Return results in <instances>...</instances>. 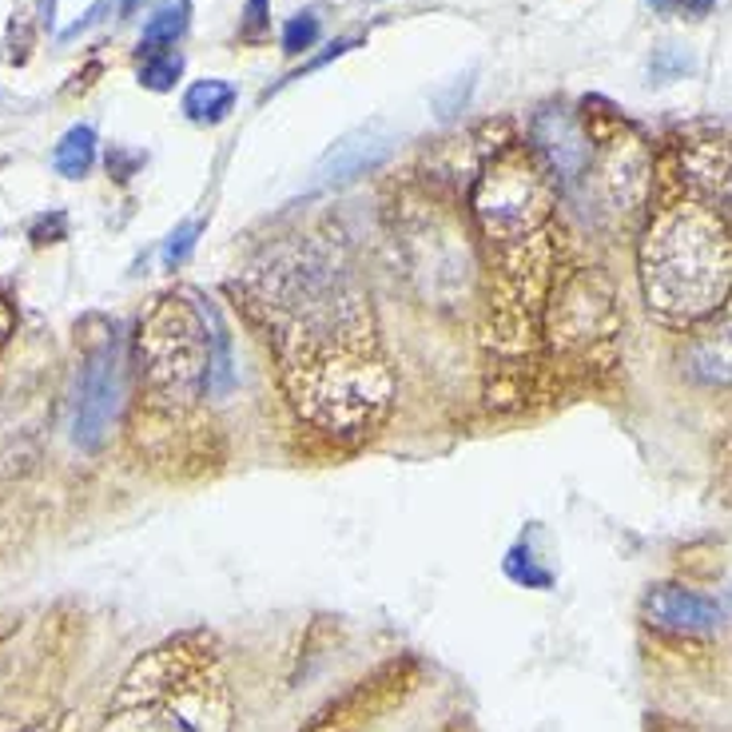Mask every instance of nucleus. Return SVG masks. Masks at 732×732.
I'll use <instances>...</instances> for the list:
<instances>
[{
    "label": "nucleus",
    "mask_w": 732,
    "mask_h": 732,
    "mask_svg": "<svg viewBox=\"0 0 732 732\" xmlns=\"http://www.w3.org/2000/svg\"><path fill=\"white\" fill-rule=\"evenodd\" d=\"M252 306L267 318L283 362L374 350L371 295L339 240L291 235L252 263Z\"/></svg>",
    "instance_id": "nucleus-1"
},
{
    "label": "nucleus",
    "mask_w": 732,
    "mask_h": 732,
    "mask_svg": "<svg viewBox=\"0 0 732 732\" xmlns=\"http://www.w3.org/2000/svg\"><path fill=\"white\" fill-rule=\"evenodd\" d=\"M641 287L657 315L673 323L712 315L732 291V240L717 211L677 204L657 216L641 243Z\"/></svg>",
    "instance_id": "nucleus-2"
},
{
    "label": "nucleus",
    "mask_w": 732,
    "mask_h": 732,
    "mask_svg": "<svg viewBox=\"0 0 732 732\" xmlns=\"http://www.w3.org/2000/svg\"><path fill=\"white\" fill-rule=\"evenodd\" d=\"M283 383L299 415L335 438L371 434L386 418L394 394L391 374L374 350H335L283 362Z\"/></svg>",
    "instance_id": "nucleus-3"
},
{
    "label": "nucleus",
    "mask_w": 732,
    "mask_h": 732,
    "mask_svg": "<svg viewBox=\"0 0 732 732\" xmlns=\"http://www.w3.org/2000/svg\"><path fill=\"white\" fill-rule=\"evenodd\" d=\"M208 318L179 295L155 299L136 335L143 391L160 410H187L208 391Z\"/></svg>",
    "instance_id": "nucleus-4"
},
{
    "label": "nucleus",
    "mask_w": 732,
    "mask_h": 732,
    "mask_svg": "<svg viewBox=\"0 0 732 732\" xmlns=\"http://www.w3.org/2000/svg\"><path fill=\"white\" fill-rule=\"evenodd\" d=\"M554 208V175L518 143H502L470 184V211L490 243H518L542 231Z\"/></svg>",
    "instance_id": "nucleus-5"
},
{
    "label": "nucleus",
    "mask_w": 732,
    "mask_h": 732,
    "mask_svg": "<svg viewBox=\"0 0 732 732\" xmlns=\"http://www.w3.org/2000/svg\"><path fill=\"white\" fill-rule=\"evenodd\" d=\"M406 255V267L418 279L422 295L434 299L438 306L458 303L470 287V247L462 240L458 231L450 228L446 219L434 216V211H422L415 223L403 228V240H398Z\"/></svg>",
    "instance_id": "nucleus-6"
},
{
    "label": "nucleus",
    "mask_w": 732,
    "mask_h": 732,
    "mask_svg": "<svg viewBox=\"0 0 732 732\" xmlns=\"http://www.w3.org/2000/svg\"><path fill=\"white\" fill-rule=\"evenodd\" d=\"M621 327L613 291L597 271L569 275L549 303V339L558 350H590L609 342Z\"/></svg>",
    "instance_id": "nucleus-7"
},
{
    "label": "nucleus",
    "mask_w": 732,
    "mask_h": 732,
    "mask_svg": "<svg viewBox=\"0 0 732 732\" xmlns=\"http://www.w3.org/2000/svg\"><path fill=\"white\" fill-rule=\"evenodd\" d=\"M120 350L116 342H100L80 367V391H77V418H72V442L80 450H100L108 442L112 422L120 415Z\"/></svg>",
    "instance_id": "nucleus-8"
},
{
    "label": "nucleus",
    "mask_w": 732,
    "mask_h": 732,
    "mask_svg": "<svg viewBox=\"0 0 732 732\" xmlns=\"http://www.w3.org/2000/svg\"><path fill=\"white\" fill-rule=\"evenodd\" d=\"M590 140L597 143L593 148V164H590V175L597 179V187H602L605 196V208L617 211V216H634V211L646 208L649 199V179H653V164H649V152L646 143L637 140V136H629V131H621V136H593ZM585 175V179H590Z\"/></svg>",
    "instance_id": "nucleus-9"
},
{
    "label": "nucleus",
    "mask_w": 732,
    "mask_h": 732,
    "mask_svg": "<svg viewBox=\"0 0 732 732\" xmlns=\"http://www.w3.org/2000/svg\"><path fill=\"white\" fill-rule=\"evenodd\" d=\"M530 136H534V152L537 160L546 164V172L558 179L561 187H573L578 179L590 175L593 164V140L585 124L573 116L561 104H549L534 116L530 124Z\"/></svg>",
    "instance_id": "nucleus-10"
},
{
    "label": "nucleus",
    "mask_w": 732,
    "mask_h": 732,
    "mask_svg": "<svg viewBox=\"0 0 732 732\" xmlns=\"http://www.w3.org/2000/svg\"><path fill=\"white\" fill-rule=\"evenodd\" d=\"M391 152H394V131L386 128L383 120L362 124V128L339 136V140L323 152V160H318L315 172H311V191H330V187L350 184V179L383 167L386 160H391Z\"/></svg>",
    "instance_id": "nucleus-11"
},
{
    "label": "nucleus",
    "mask_w": 732,
    "mask_h": 732,
    "mask_svg": "<svg viewBox=\"0 0 732 732\" xmlns=\"http://www.w3.org/2000/svg\"><path fill=\"white\" fill-rule=\"evenodd\" d=\"M685 184L712 208H732V131L697 136L681 148Z\"/></svg>",
    "instance_id": "nucleus-12"
},
{
    "label": "nucleus",
    "mask_w": 732,
    "mask_h": 732,
    "mask_svg": "<svg viewBox=\"0 0 732 732\" xmlns=\"http://www.w3.org/2000/svg\"><path fill=\"white\" fill-rule=\"evenodd\" d=\"M646 617L657 629H673V634H709L721 625V605L681 585H657L646 597Z\"/></svg>",
    "instance_id": "nucleus-13"
},
{
    "label": "nucleus",
    "mask_w": 732,
    "mask_h": 732,
    "mask_svg": "<svg viewBox=\"0 0 732 732\" xmlns=\"http://www.w3.org/2000/svg\"><path fill=\"white\" fill-rule=\"evenodd\" d=\"M685 367L705 386L732 383V323H721L717 330L700 335L689 347V355H685Z\"/></svg>",
    "instance_id": "nucleus-14"
},
{
    "label": "nucleus",
    "mask_w": 732,
    "mask_h": 732,
    "mask_svg": "<svg viewBox=\"0 0 732 732\" xmlns=\"http://www.w3.org/2000/svg\"><path fill=\"white\" fill-rule=\"evenodd\" d=\"M204 318H208V391L211 394H231L235 391V359H231V335H228V323L219 315L216 303H204L199 306Z\"/></svg>",
    "instance_id": "nucleus-15"
},
{
    "label": "nucleus",
    "mask_w": 732,
    "mask_h": 732,
    "mask_svg": "<svg viewBox=\"0 0 732 732\" xmlns=\"http://www.w3.org/2000/svg\"><path fill=\"white\" fill-rule=\"evenodd\" d=\"M235 100H240V92H235V84H228V80H196V84L184 92V112L187 120L196 124H223L231 116V108H235Z\"/></svg>",
    "instance_id": "nucleus-16"
},
{
    "label": "nucleus",
    "mask_w": 732,
    "mask_h": 732,
    "mask_svg": "<svg viewBox=\"0 0 732 732\" xmlns=\"http://www.w3.org/2000/svg\"><path fill=\"white\" fill-rule=\"evenodd\" d=\"M96 128L92 124H77V128H68L60 136V143L53 148V167L65 179H84L96 164Z\"/></svg>",
    "instance_id": "nucleus-17"
},
{
    "label": "nucleus",
    "mask_w": 732,
    "mask_h": 732,
    "mask_svg": "<svg viewBox=\"0 0 732 732\" xmlns=\"http://www.w3.org/2000/svg\"><path fill=\"white\" fill-rule=\"evenodd\" d=\"M187 16H191V0H172V4H164L152 21L143 24L140 53H164L167 44H175L187 33Z\"/></svg>",
    "instance_id": "nucleus-18"
},
{
    "label": "nucleus",
    "mask_w": 732,
    "mask_h": 732,
    "mask_svg": "<svg viewBox=\"0 0 732 732\" xmlns=\"http://www.w3.org/2000/svg\"><path fill=\"white\" fill-rule=\"evenodd\" d=\"M184 77V56L179 53H143L140 65V84L152 88V92H172L175 80Z\"/></svg>",
    "instance_id": "nucleus-19"
},
{
    "label": "nucleus",
    "mask_w": 732,
    "mask_h": 732,
    "mask_svg": "<svg viewBox=\"0 0 732 732\" xmlns=\"http://www.w3.org/2000/svg\"><path fill=\"white\" fill-rule=\"evenodd\" d=\"M318 33H323V24H318L315 12H295V16L283 24V53L299 56L306 53V48H315Z\"/></svg>",
    "instance_id": "nucleus-20"
},
{
    "label": "nucleus",
    "mask_w": 732,
    "mask_h": 732,
    "mask_svg": "<svg viewBox=\"0 0 732 732\" xmlns=\"http://www.w3.org/2000/svg\"><path fill=\"white\" fill-rule=\"evenodd\" d=\"M271 28V16H267V0H247V9H243V24H240V36L247 44L263 40Z\"/></svg>",
    "instance_id": "nucleus-21"
},
{
    "label": "nucleus",
    "mask_w": 732,
    "mask_h": 732,
    "mask_svg": "<svg viewBox=\"0 0 732 732\" xmlns=\"http://www.w3.org/2000/svg\"><path fill=\"white\" fill-rule=\"evenodd\" d=\"M196 235H199V223H184V228L172 231V240H167V247H164V263H167V267H179V263L191 255V247H196Z\"/></svg>",
    "instance_id": "nucleus-22"
},
{
    "label": "nucleus",
    "mask_w": 732,
    "mask_h": 732,
    "mask_svg": "<svg viewBox=\"0 0 732 732\" xmlns=\"http://www.w3.org/2000/svg\"><path fill=\"white\" fill-rule=\"evenodd\" d=\"M136 164H143L140 152H124V148H112L108 152V172L116 175V179H128V175L136 172Z\"/></svg>",
    "instance_id": "nucleus-23"
},
{
    "label": "nucleus",
    "mask_w": 732,
    "mask_h": 732,
    "mask_svg": "<svg viewBox=\"0 0 732 732\" xmlns=\"http://www.w3.org/2000/svg\"><path fill=\"white\" fill-rule=\"evenodd\" d=\"M693 60L689 56H673V53H661L653 60V77L657 80H669V77H677V72H689Z\"/></svg>",
    "instance_id": "nucleus-24"
},
{
    "label": "nucleus",
    "mask_w": 732,
    "mask_h": 732,
    "mask_svg": "<svg viewBox=\"0 0 732 732\" xmlns=\"http://www.w3.org/2000/svg\"><path fill=\"white\" fill-rule=\"evenodd\" d=\"M712 4H717V0H665V12L681 9V12H689V16H705V12H712Z\"/></svg>",
    "instance_id": "nucleus-25"
},
{
    "label": "nucleus",
    "mask_w": 732,
    "mask_h": 732,
    "mask_svg": "<svg viewBox=\"0 0 732 732\" xmlns=\"http://www.w3.org/2000/svg\"><path fill=\"white\" fill-rule=\"evenodd\" d=\"M9 335H12V306L0 299V347L9 342Z\"/></svg>",
    "instance_id": "nucleus-26"
},
{
    "label": "nucleus",
    "mask_w": 732,
    "mask_h": 732,
    "mask_svg": "<svg viewBox=\"0 0 732 732\" xmlns=\"http://www.w3.org/2000/svg\"><path fill=\"white\" fill-rule=\"evenodd\" d=\"M40 21L53 28V0H40Z\"/></svg>",
    "instance_id": "nucleus-27"
},
{
    "label": "nucleus",
    "mask_w": 732,
    "mask_h": 732,
    "mask_svg": "<svg viewBox=\"0 0 732 732\" xmlns=\"http://www.w3.org/2000/svg\"><path fill=\"white\" fill-rule=\"evenodd\" d=\"M136 4H140V0H124V12H131Z\"/></svg>",
    "instance_id": "nucleus-28"
}]
</instances>
